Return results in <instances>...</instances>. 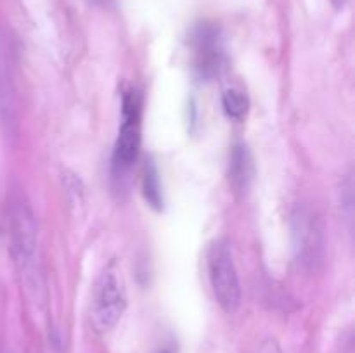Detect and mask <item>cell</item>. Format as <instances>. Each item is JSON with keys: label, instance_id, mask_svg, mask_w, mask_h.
Instances as JSON below:
<instances>
[{"label": "cell", "instance_id": "cell-10", "mask_svg": "<svg viewBox=\"0 0 355 353\" xmlns=\"http://www.w3.org/2000/svg\"><path fill=\"white\" fill-rule=\"evenodd\" d=\"M257 353H281L279 345H277L276 339H266V341L260 345L259 352Z\"/></svg>", "mask_w": 355, "mask_h": 353}, {"label": "cell", "instance_id": "cell-9", "mask_svg": "<svg viewBox=\"0 0 355 353\" xmlns=\"http://www.w3.org/2000/svg\"><path fill=\"white\" fill-rule=\"evenodd\" d=\"M142 187H144L146 199L151 203V206L155 208L162 206V185H159V175L153 161H149L148 165H146Z\"/></svg>", "mask_w": 355, "mask_h": 353}, {"label": "cell", "instance_id": "cell-2", "mask_svg": "<svg viewBox=\"0 0 355 353\" xmlns=\"http://www.w3.org/2000/svg\"><path fill=\"white\" fill-rule=\"evenodd\" d=\"M208 277L215 300L227 314H232L241 303V286H239L238 270L229 244L222 239L211 242L207 255Z\"/></svg>", "mask_w": 355, "mask_h": 353}, {"label": "cell", "instance_id": "cell-4", "mask_svg": "<svg viewBox=\"0 0 355 353\" xmlns=\"http://www.w3.org/2000/svg\"><path fill=\"white\" fill-rule=\"evenodd\" d=\"M127 308V293L120 273L107 269L97 279L90 307V320L101 334L110 332L120 322Z\"/></svg>", "mask_w": 355, "mask_h": 353}, {"label": "cell", "instance_id": "cell-7", "mask_svg": "<svg viewBox=\"0 0 355 353\" xmlns=\"http://www.w3.org/2000/svg\"><path fill=\"white\" fill-rule=\"evenodd\" d=\"M229 179L238 192H246L253 180V159L246 145H236L231 154Z\"/></svg>", "mask_w": 355, "mask_h": 353}, {"label": "cell", "instance_id": "cell-6", "mask_svg": "<svg viewBox=\"0 0 355 353\" xmlns=\"http://www.w3.org/2000/svg\"><path fill=\"white\" fill-rule=\"evenodd\" d=\"M220 64V47L215 33L210 30H201L196 37V68L201 75H214Z\"/></svg>", "mask_w": 355, "mask_h": 353}, {"label": "cell", "instance_id": "cell-11", "mask_svg": "<svg viewBox=\"0 0 355 353\" xmlns=\"http://www.w3.org/2000/svg\"><path fill=\"white\" fill-rule=\"evenodd\" d=\"M345 2H347V0H331V3L335 7H343V6H345Z\"/></svg>", "mask_w": 355, "mask_h": 353}, {"label": "cell", "instance_id": "cell-1", "mask_svg": "<svg viewBox=\"0 0 355 353\" xmlns=\"http://www.w3.org/2000/svg\"><path fill=\"white\" fill-rule=\"evenodd\" d=\"M10 251L19 275L33 294L42 291V272L38 262V228L30 204L23 197L10 201L9 208Z\"/></svg>", "mask_w": 355, "mask_h": 353}, {"label": "cell", "instance_id": "cell-8", "mask_svg": "<svg viewBox=\"0 0 355 353\" xmlns=\"http://www.w3.org/2000/svg\"><path fill=\"white\" fill-rule=\"evenodd\" d=\"M222 106H224L225 114L232 120H243L248 113L250 100L245 92L238 89H227L222 96Z\"/></svg>", "mask_w": 355, "mask_h": 353}, {"label": "cell", "instance_id": "cell-3", "mask_svg": "<svg viewBox=\"0 0 355 353\" xmlns=\"http://www.w3.org/2000/svg\"><path fill=\"white\" fill-rule=\"evenodd\" d=\"M291 241L298 265L315 272L324 260V227L318 215L309 208H297L291 215Z\"/></svg>", "mask_w": 355, "mask_h": 353}, {"label": "cell", "instance_id": "cell-5", "mask_svg": "<svg viewBox=\"0 0 355 353\" xmlns=\"http://www.w3.org/2000/svg\"><path fill=\"white\" fill-rule=\"evenodd\" d=\"M141 149V99L128 92L123 99V123L114 145V165L120 170L130 168Z\"/></svg>", "mask_w": 355, "mask_h": 353}, {"label": "cell", "instance_id": "cell-12", "mask_svg": "<svg viewBox=\"0 0 355 353\" xmlns=\"http://www.w3.org/2000/svg\"><path fill=\"white\" fill-rule=\"evenodd\" d=\"M162 353H173L172 350H165V352H162Z\"/></svg>", "mask_w": 355, "mask_h": 353}]
</instances>
